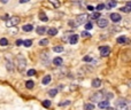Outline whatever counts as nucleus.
<instances>
[{
  "label": "nucleus",
  "instance_id": "32",
  "mask_svg": "<svg viewBox=\"0 0 131 110\" xmlns=\"http://www.w3.org/2000/svg\"><path fill=\"white\" fill-rule=\"evenodd\" d=\"M104 8H105V5H104V3H99V5L97 6V8H95V9H97L98 12H100V10H102Z\"/></svg>",
  "mask_w": 131,
  "mask_h": 110
},
{
  "label": "nucleus",
  "instance_id": "16",
  "mask_svg": "<svg viewBox=\"0 0 131 110\" xmlns=\"http://www.w3.org/2000/svg\"><path fill=\"white\" fill-rule=\"evenodd\" d=\"M36 31H37L38 34H44L45 32H46V28L45 27H38L37 29H36Z\"/></svg>",
  "mask_w": 131,
  "mask_h": 110
},
{
  "label": "nucleus",
  "instance_id": "41",
  "mask_svg": "<svg viewBox=\"0 0 131 110\" xmlns=\"http://www.w3.org/2000/svg\"><path fill=\"white\" fill-rule=\"evenodd\" d=\"M0 1H1L2 3H7V2H8V0H0Z\"/></svg>",
  "mask_w": 131,
  "mask_h": 110
},
{
  "label": "nucleus",
  "instance_id": "34",
  "mask_svg": "<svg viewBox=\"0 0 131 110\" xmlns=\"http://www.w3.org/2000/svg\"><path fill=\"white\" fill-rule=\"evenodd\" d=\"M100 17V13H93L91 15V18H99Z\"/></svg>",
  "mask_w": 131,
  "mask_h": 110
},
{
  "label": "nucleus",
  "instance_id": "38",
  "mask_svg": "<svg viewBox=\"0 0 131 110\" xmlns=\"http://www.w3.org/2000/svg\"><path fill=\"white\" fill-rule=\"evenodd\" d=\"M22 44H23V40H21V39H17L16 40V45H17V46H21Z\"/></svg>",
  "mask_w": 131,
  "mask_h": 110
},
{
  "label": "nucleus",
  "instance_id": "22",
  "mask_svg": "<svg viewBox=\"0 0 131 110\" xmlns=\"http://www.w3.org/2000/svg\"><path fill=\"white\" fill-rule=\"evenodd\" d=\"M116 5H117V3H116V1H114V0H112V1H109V2L107 3V8H109V9H111V8L115 7Z\"/></svg>",
  "mask_w": 131,
  "mask_h": 110
},
{
  "label": "nucleus",
  "instance_id": "30",
  "mask_svg": "<svg viewBox=\"0 0 131 110\" xmlns=\"http://www.w3.org/2000/svg\"><path fill=\"white\" fill-rule=\"evenodd\" d=\"M81 36L83 37V38H90V37H91V34L89 33L87 31H83V32H82V34H81Z\"/></svg>",
  "mask_w": 131,
  "mask_h": 110
},
{
  "label": "nucleus",
  "instance_id": "2",
  "mask_svg": "<svg viewBox=\"0 0 131 110\" xmlns=\"http://www.w3.org/2000/svg\"><path fill=\"white\" fill-rule=\"evenodd\" d=\"M87 15L86 14H81V15H78V16H76V18H75V27H77V25H81V24L85 23V21L87 20Z\"/></svg>",
  "mask_w": 131,
  "mask_h": 110
},
{
  "label": "nucleus",
  "instance_id": "8",
  "mask_svg": "<svg viewBox=\"0 0 131 110\" xmlns=\"http://www.w3.org/2000/svg\"><path fill=\"white\" fill-rule=\"evenodd\" d=\"M111 18H112V21L113 22H120V21L122 20V17H121V15L120 14H117V13H112L111 14Z\"/></svg>",
  "mask_w": 131,
  "mask_h": 110
},
{
  "label": "nucleus",
  "instance_id": "7",
  "mask_svg": "<svg viewBox=\"0 0 131 110\" xmlns=\"http://www.w3.org/2000/svg\"><path fill=\"white\" fill-rule=\"evenodd\" d=\"M97 25L99 28H106L108 25V20L107 18H104V17H99L98 18V21H97Z\"/></svg>",
  "mask_w": 131,
  "mask_h": 110
},
{
  "label": "nucleus",
  "instance_id": "5",
  "mask_svg": "<svg viewBox=\"0 0 131 110\" xmlns=\"http://www.w3.org/2000/svg\"><path fill=\"white\" fill-rule=\"evenodd\" d=\"M20 23V18L17 16H13L10 17L9 21H7V27H15V25H17V24Z\"/></svg>",
  "mask_w": 131,
  "mask_h": 110
},
{
  "label": "nucleus",
  "instance_id": "28",
  "mask_svg": "<svg viewBox=\"0 0 131 110\" xmlns=\"http://www.w3.org/2000/svg\"><path fill=\"white\" fill-rule=\"evenodd\" d=\"M48 94H50L51 96H55L57 94V90H55V88H53V90H51L50 92H48Z\"/></svg>",
  "mask_w": 131,
  "mask_h": 110
},
{
  "label": "nucleus",
  "instance_id": "10",
  "mask_svg": "<svg viewBox=\"0 0 131 110\" xmlns=\"http://www.w3.org/2000/svg\"><path fill=\"white\" fill-rule=\"evenodd\" d=\"M117 43L118 44H129L130 43V40H129L127 37L122 36V37H118L117 38Z\"/></svg>",
  "mask_w": 131,
  "mask_h": 110
},
{
  "label": "nucleus",
  "instance_id": "36",
  "mask_svg": "<svg viewBox=\"0 0 131 110\" xmlns=\"http://www.w3.org/2000/svg\"><path fill=\"white\" fill-rule=\"evenodd\" d=\"M92 28H93L92 23H86V24H85V29H86V30H91Z\"/></svg>",
  "mask_w": 131,
  "mask_h": 110
},
{
  "label": "nucleus",
  "instance_id": "25",
  "mask_svg": "<svg viewBox=\"0 0 131 110\" xmlns=\"http://www.w3.org/2000/svg\"><path fill=\"white\" fill-rule=\"evenodd\" d=\"M53 50L55 52V53H60V52H63V47L55 46V47H53Z\"/></svg>",
  "mask_w": 131,
  "mask_h": 110
},
{
  "label": "nucleus",
  "instance_id": "42",
  "mask_svg": "<svg viewBox=\"0 0 131 110\" xmlns=\"http://www.w3.org/2000/svg\"><path fill=\"white\" fill-rule=\"evenodd\" d=\"M127 6H128L129 8H130V9H131V2H128V3H127Z\"/></svg>",
  "mask_w": 131,
  "mask_h": 110
},
{
  "label": "nucleus",
  "instance_id": "33",
  "mask_svg": "<svg viewBox=\"0 0 131 110\" xmlns=\"http://www.w3.org/2000/svg\"><path fill=\"white\" fill-rule=\"evenodd\" d=\"M35 73H36V70H35V69H30V70L27 72V75L28 76H34Z\"/></svg>",
  "mask_w": 131,
  "mask_h": 110
},
{
  "label": "nucleus",
  "instance_id": "40",
  "mask_svg": "<svg viewBox=\"0 0 131 110\" xmlns=\"http://www.w3.org/2000/svg\"><path fill=\"white\" fill-rule=\"evenodd\" d=\"M20 1V3H25V2H29L30 0H19Z\"/></svg>",
  "mask_w": 131,
  "mask_h": 110
},
{
  "label": "nucleus",
  "instance_id": "12",
  "mask_svg": "<svg viewBox=\"0 0 131 110\" xmlns=\"http://www.w3.org/2000/svg\"><path fill=\"white\" fill-rule=\"evenodd\" d=\"M92 86L93 87H100L101 86V80L99 78H95V79L92 80Z\"/></svg>",
  "mask_w": 131,
  "mask_h": 110
},
{
  "label": "nucleus",
  "instance_id": "4",
  "mask_svg": "<svg viewBox=\"0 0 131 110\" xmlns=\"http://www.w3.org/2000/svg\"><path fill=\"white\" fill-rule=\"evenodd\" d=\"M27 67V61L24 60L22 56L17 57V68H19V70L20 71H23Z\"/></svg>",
  "mask_w": 131,
  "mask_h": 110
},
{
  "label": "nucleus",
  "instance_id": "31",
  "mask_svg": "<svg viewBox=\"0 0 131 110\" xmlns=\"http://www.w3.org/2000/svg\"><path fill=\"white\" fill-rule=\"evenodd\" d=\"M121 12H123V13H130L131 9L129 8L128 6H127V7H122V8H121Z\"/></svg>",
  "mask_w": 131,
  "mask_h": 110
},
{
  "label": "nucleus",
  "instance_id": "13",
  "mask_svg": "<svg viewBox=\"0 0 131 110\" xmlns=\"http://www.w3.org/2000/svg\"><path fill=\"white\" fill-rule=\"evenodd\" d=\"M69 41H70L71 45H75V44H76V43L78 41V36H77V34H73V36L70 37Z\"/></svg>",
  "mask_w": 131,
  "mask_h": 110
},
{
  "label": "nucleus",
  "instance_id": "24",
  "mask_svg": "<svg viewBox=\"0 0 131 110\" xmlns=\"http://www.w3.org/2000/svg\"><path fill=\"white\" fill-rule=\"evenodd\" d=\"M50 2L53 3V6L55 7V8H59V7H60V1H59V0H50Z\"/></svg>",
  "mask_w": 131,
  "mask_h": 110
},
{
  "label": "nucleus",
  "instance_id": "26",
  "mask_svg": "<svg viewBox=\"0 0 131 110\" xmlns=\"http://www.w3.org/2000/svg\"><path fill=\"white\" fill-rule=\"evenodd\" d=\"M23 45L25 47H30V46H32V41H31V40H29V39H28V40H24V41H23Z\"/></svg>",
  "mask_w": 131,
  "mask_h": 110
},
{
  "label": "nucleus",
  "instance_id": "11",
  "mask_svg": "<svg viewBox=\"0 0 131 110\" xmlns=\"http://www.w3.org/2000/svg\"><path fill=\"white\" fill-rule=\"evenodd\" d=\"M53 63H54V65H56V67H61V65L63 64V60H62L61 57H55L53 60Z\"/></svg>",
  "mask_w": 131,
  "mask_h": 110
},
{
  "label": "nucleus",
  "instance_id": "27",
  "mask_svg": "<svg viewBox=\"0 0 131 110\" xmlns=\"http://www.w3.org/2000/svg\"><path fill=\"white\" fill-rule=\"evenodd\" d=\"M43 106H44L45 108H50V107H51V101H50V100L43 101Z\"/></svg>",
  "mask_w": 131,
  "mask_h": 110
},
{
  "label": "nucleus",
  "instance_id": "43",
  "mask_svg": "<svg viewBox=\"0 0 131 110\" xmlns=\"http://www.w3.org/2000/svg\"><path fill=\"white\" fill-rule=\"evenodd\" d=\"M128 85H129V86L131 87V79H130V80H129V81H128Z\"/></svg>",
  "mask_w": 131,
  "mask_h": 110
},
{
  "label": "nucleus",
  "instance_id": "37",
  "mask_svg": "<svg viewBox=\"0 0 131 110\" xmlns=\"http://www.w3.org/2000/svg\"><path fill=\"white\" fill-rule=\"evenodd\" d=\"M83 61H84V62H91V61H92V57L91 56H85V57H83Z\"/></svg>",
  "mask_w": 131,
  "mask_h": 110
},
{
  "label": "nucleus",
  "instance_id": "29",
  "mask_svg": "<svg viewBox=\"0 0 131 110\" xmlns=\"http://www.w3.org/2000/svg\"><path fill=\"white\" fill-rule=\"evenodd\" d=\"M39 45H40V46H46V45H48V40L47 39L40 40V41H39Z\"/></svg>",
  "mask_w": 131,
  "mask_h": 110
},
{
  "label": "nucleus",
  "instance_id": "18",
  "mask_svg": "<svg viewBox=\"0 0 131 110\" xmlns=\"http://www.w3.org/2000/svg\"><path fill=\"white\" fill-rule=\"evenodd\" d=\"M39 17H40V20L43 21V22H47V21H48V17L46 16V14L44 13V12H40V13H39Z\"/></svg>",
  "mask_w": 131,
  "mask_h": 110
},
{
  "label": "nucleus",
  "instance_id": "39",
  "mask_svg": "<svg viewBox=\"0 0 131 110\" xmlns=\"http://www.w3.org/2000/svg\"><path fill=\"white\" fill-rule=\"evenodd\" d=\"M87 9L90 10V12H93V10H94V7H92V6H87Z\"/></svg>",
  "mask_w": 131,
  "mask_h": 110
},
{
  "label": "nucleus",
  "instance_id": "21",
  "mask_svg": "<svg viewBox=\"0 0 131 110\" xmlns=\"http://www.w3.org/2000/svg\"><path fill=\"white\" fill-rule=\"evenodd\" d=\"M84 110H94V104L93 103L84 104Z\"/></svg>",
  "mask_w": 131,
  "mask_h": 110
},
{
  "label": "nucleus",
  "instance_id": "17",
  "mask_svg": "<svg viewBox=\"0 0 131 110\" xmlns=\"http://www.w3.org/2000/svg\"><path fill=\"white\" fill-rule=\"evenodd\" d=\"M47 33L50 34V36H55V34L57 33V30L55 29V28H51V29L47 30Z\"/></svg>",
  "mask_w": 131,
  "mask_h": 110
},
{
  "label": "nucleus",
  "instance_id": "15",
  "mask_svg": "<svg viewBox=\"0 0 131 110\" xmlns=\"http://www.w3.org/2000/svg\"><path fill=\"white\" fill-rule=\"evenodd\" d=\"M6 68H7V70H8V71H14V65H13V63H12L10 61H8V60L6 61Z\"/></svg>",
  "mask_w": 131,
  "mask_h": 110
},
{
  "label": "nucleus",
  "instance_id": "20",
  "mask_svg": "<svg viewBox=\"0 0 131 110\" xmlns=\"http://www.w3.org/2000/svg\"><path fill=\"white\" fill-rule=\"evenodd\" d=\"M35 86V84L32 80H28V81H25V87L27 88H29V90H31V88H34Z\"/></svg>",
  "mask_w": 131,
  "mask_h": 110
},
{
  "label": "nucleus",
  "instance_id": "19",
  "mask_svg": "<svg viewBox=\"0 0 131 110\" xmlns=\"http://www.w3.org/2000/svg\"><path fill=\"white\" fill-rule=\"evenodd\" d=\"M32 29H34V27L31 24H25L23 27V31H25V32H30V31H32Z\"/></svg>",
  "mask_w": 131,
  "mask_h": 110
},
{
  "label": "nucleus",
  "instance_id": "6",
  "mask_svg": "<svg viewBox=\"0 0 131 110\" xmlns=\"http://www.w3.org/2000/svg\"><path fill=\"white\" fill-rule=\"evenodd\" d=\"M99 50H100L101 56L106 57L109 55V53H111V47L109 46H101L100 48H99Z\"/></svg>",
  "mask_w": 131,
  "mask_h": 110
},
{
  "label": "nucleus",
  "instance_id": "35",
  "mask_svg": "<svg viewBox=\"0 0 131 110\" xmlns=\"http://www.w3.org/2000/svg\"><path fill=\"white\" fill-rule=\"evenodd\" d=\"M69 104H70V101H66V102H60L59 106H60V107H63V106H69Z\"/></svg>",
  "mask_w": 131,
  "mask_h": 110
},
{
  "label": "nucleus",
  "instance_id": "3",
  "mask_svg": "<svg viewBox=\"0 0 131 110\" xmlns=\"http://www.w3.org/2000/svg\"><path fill=\"white\" fill-rule=\"evenodd\" d=\"M116 106H117L116 110H129V107H128V104H127L124 99H120V100L117 101Z\"/></svg>",
  "mask_w": 131,
  "mask_h": 110
},
{
  "label": "nucleus",
  "instance_id": "23",
  "mask_svg": "<svg viewBox=\"0 0 131 110\" xmlns=\"http://www.w3.org/2000/svg\"><path fill=\"white\" fill-rule=\"evenodd\" d=\"M8 45V40L6 38H1L0 39V46H7Z\"/></svg>",
  "mask_w": 131,
  "mask_h": 110
},
{
  "label": "nucleus",
  "instance_id": "9",
  "mask_svg": "<svg viewBox=\"0 0 131 110\" xmlns=\"http://www.w3.org/2000/svg\"><path fill=\"white\" fill-rule=\"evenodd\" d=\"M108 107H109V101L108 100H104L99 102V108L100 109H107Z\"/></svg>",
  "mask_w": 131,
  "mask_h": 110
},
{
  "label": "nucleus",
  "instance_id": "1",
  "mask_svg": "<svg viewBox=\"0 0 131 110\" xmlns=\"http://www.w3.org/2000/svg\"><path fill=\"white\" fill-rule=\"evenodd\" d=\"M105 99V92H97L95 94H93L92 96H91V101H93V102H100ZM106 100V99H105Z\"/></svg>",
  "mask_w": 131,
  "mask_h": 110
},
{
  "label": "nucleus",
  "instance_id": "14",
  "mask_svg": "<svg viewBox=\"0 0 131 110\" xmlns=\"http://www.w3.org/2000/svg\"><path fill=\"white\" fill-rule=\"evenodd\" d=\"M51 79H52V77H51L50 75H47V76H45L43 78V81H41V83H43L44 85H47V84L51 83Z\"/></svg>",
  "mask_w": 131,
  "mask_h": 110
}]
</instances>
